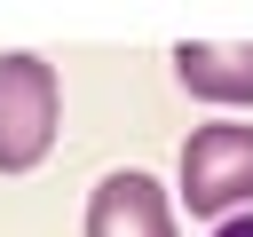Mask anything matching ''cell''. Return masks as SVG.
<instances>
[{
    "label": "cell",
    "mask_w": 253,
    "mask_h": 237,
    "mask_svg": "<svg viewBox=\"0 0 253 237\" xmlns=\"http://www.w3.org/2000/svg\"><path fill=\"white\" fill-rule=\"evenodd\" d=\"M182 198H190V213L229 221V213L253 198V126H237V118L198 126V134L182 142Z\"/></svg>",
    "instance_id": "1"
},
{
    "label": "cell",
    "mask_w": 253,
    "mask_h": 237,
    "mask_svg": "<svg viewBox=\"0 0 253 237\" xmlns=\"http://www.w3.org/2000/svg\"><path fill=\"white\" fill-rule=\"evenodd\" d=\"M213 237H253V213H229V221H221Z\"/></svg>",
    "instance_id": "5"
},
{
    "label": "cell",
    "mask_w": 253,
    "mask_h": 237,
    "mask_svg": "<svg viewBox=\"0 0 253 237\" xmlns=\"http://www.w3.org/2000/svg\"><path fill=\"white\" fill-rule=\"evenodd\" d=\"M174 71H182V87L206 95V103H253V40H229V47L182 40V47H174Z\"/></svg>",
    "instance_id": "4"
},
{
    "label": "cell",
    "mask_w": 253,
    "mask_h": 237,
    "mask_svg": "<svg viewBox=\"0 0 253 237\" xmlns=\"http://www.w3.org/2000/svg\"><path fill=\"white\" fill-rule=\"evenodd\" d=\"M55 142V63L0 55V174L40 166Z\"/></svg>",
    "instance_id": "2"
},
{
    "label": "cell",
    "mask_w": 253,
    "mask_h": 237,
    "mask_svg": "<svg viewBox=\"0 0 253 237\" xmlns=\"http://www.w3.org/2000/svg\"><path fill=\"white\" fill-rule=\"evenodd\" d=\"M87 237H174V205L142 166H119L87 198Z\"/></svg>",
    "instance_id": "3"
}]
</instances>
